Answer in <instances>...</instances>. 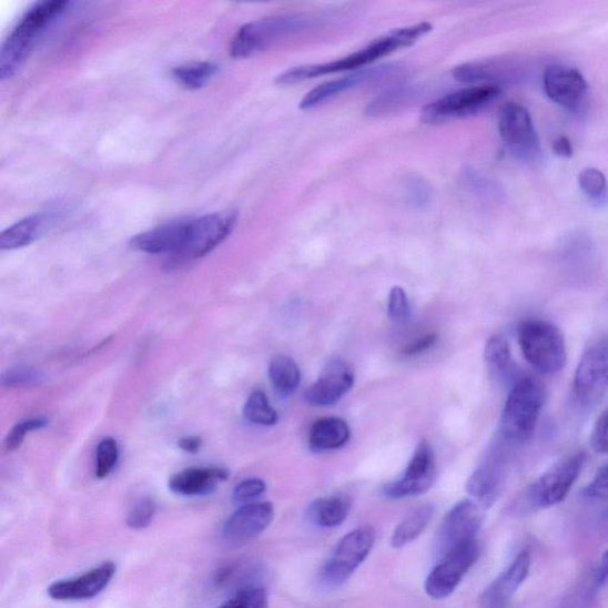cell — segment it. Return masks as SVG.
<instances>
[{
    "label": "cell",
    "instance_id": "cell-1",
    "mask_svg": "<svg viewBox=\"0 0 608 608\" xmlns=\"http://www.w3.org/2000/svg\"><path fill=\"white\" fill-rule=\"evenodd\" d=\"M432 30L433 27L429 23H418L393 30L387 32L386 36L362 48L358 52L341 60L328 63L295 67V69L280 74L276 82L278 84H294L321 75L362 69V67L368 65L384 57L391 55L402 48L413 45L420 38L426 37Z\"/></svg>",
    "mask_w": 608,
    "mask_h": 608
},
{
    "label": "cell",
    "instance_id": "cell-2",
    "mask_svg": "<svg viewBox=\"0 0 608 608\" xmlns=\"http://www.w3.org/2000/svg\"><path fill=\"white\" fill-rule=\"evenodd\" d=\"M69 6L70 2L65 0H43L33 4L21 17L0 50V80L11 79L19 72L40 33Z\"/></svg>",
    "mask_w": 608,
    "mask_h": 608
},
{
    "label": "cell",
    "instance_id": "cell-3",
    "mask_svg": "<svg viewBox=\"0 0 608 608\" xmlns=\"http://www.w3.org/2000/svg\"><path fill=\"white\" fill-rule=\"evenodd\" d=\"M545 399V387L537 379L526 377L517 381L504 405L499 436L513 446L530 440Z\"/></svg>",
    "mask_w": 608,
    "mask_h": 608
},
{
    "label": "cell",
    "instance_id": "cell-4",
    "mask_svg": "<svg viewBox=\"0 0 608 608\" xmlns=\"http://www.w3.org/2000/svg\"><path fill=\"white\" fill-rule=\"evenodd\" d=\"M518 343L526 361L537 373L553 376L561 373L567 364V346L559 328L544 318L520 321L517 327Z\"/></svg>",
    "mask_w": 608,
    "mask_h": 608
},
{
    "label": "cell",
    "instance_id": "cell-5",
    "mask_svg": "<svg viewBox=\"0 0 608 608\" xmlns=\"http://www.w3.org/2000/svg\"><path fill=\"white\" fill-rule=\"evenodd\" d=\"M586 459V453L578 452L555 464L526 489L517 500L516 509L526 514L561 504L581 475Z\"/></svg>",
    "mask_w": 608,
    "mask_h": 608
},
{
    "label": "cell",
    "instance_id": "cell-6",
    "mask_svg": "<svg viewBox=\"0 0 608 608\" xmlns=\"http://www.w3.org/2000/svg\"><path fill=\"white\" fill-rule=\"evenodd\" d=\"M315 19L310 14H278L243 26L236 31L230 54L234 59L255 55L278 40L313 27Z\"/></svg>",
    "mask_w": 608,
    "mask_h": 608
},
{
    "label": "cell",
    "instance_id": "cell-7",
    "mask_svg": "<svg viewBox=\"0 0 608 608\" xmlns=\"http://www.w3.org/2000/svg\"><path fill=\"white\" fill-rule=\"evenodd\" d=\"M376 543L373 527L363 526L349 531L335 546L323 570L321 580L331 587L342 586L365 563Z\"/></svg>",
    "mask_w": 608,
    "mask_h": 608
},
{
    "label": "cell",
    "instance_id": "cell-8",
    "mask_svg": "<svg viewBox=\"0 0 608 608\" xmlns=\"http://www.w3.org/2000/svg\"><path fill=\"white\" fill-rule=\"evenodd\" d=\"M500 139L513 156L521 163L537 164L543 160V148L530 113L516 103L505 104L498 118Z\"/></svg>",
    "mask_w": 608,
    "mask_h": 608
},
{
    "label": "cell",
    "instance_id": "cell-9",
    "mask_svg": "<svg viewBox=\"0 0 608 608\" xmlns=\"http://www.w3.org/2000/svg\"><path fill=\"white\" fill-rule=\"evenodd\" d=\"M501 94L496 84H477L434 101L420 112L425 124H442L469 116L493 104Z\"/></svg>",
    "mask_w": 608,
    "mask_h": 608
},
{
    "label": "cell",
    "instance_id": "cell-10",
    "mask_svg": "<svg viewBox=\"0 0 608 608\" xmlns=\"http://www.w3.org/2000/svg\"><path fill=\"white\" fill-rule=\"evenodd\" d=\"M479 555L478 538L468 540L444 554L443 560L432 569L426 580L425 589L428 597L443 600L452 596L466 574L477 564Z\"/></svg>",
    "mask_w": 608,
    "mask_h": 608
},
{
    "label": "cell",
    "instance_id": "cell-11",
    "mask_svg": "<svg viewBox=\"0 0 608 608\" xmlns=\"http://www.w3.org/2000/svg\"><path fill=\"white\" fill-rule=\"evenodd\" d=\"M608 391V337H600L582 354L572 381V394L582 407H592Z\"/></svg>",
    "mask_w": 608,
    "mask_h": 608
},
{
    "label": "cell",
    "instance_id": "cell-12",
    "mask_svg": "<svg viewBox=\"0 0 608 608\" xmlns=\"http://www.w3.org/2000/svg\"><path fill=\"white\" fill-rule=\"evenodd\" d=\"M515 447L506 443L499 436L498 442L489 450L486 459L473 472L467 482V493L475 498L483 509L493 506L500 496L505 478L506 468L509 464L510 448Z\"/></svg>",
    "mask_w": 608,
    "mask_h": 608
},
{
    "label": "cell",
    "instance_id": "cell-13",
    "mask_svg": "<svg viewBox=\"0 0 608 608\" xmlns=\"http://www.w3.org/2000/svg\"><path fill=\"white\" fill-rule=\"evenodd\" d=\"M236 221H239V215L233 211L191 217L188 246H185L180 259L197 260L205 257L229 239Z\"/></svg>",
    "mask_w": 608,
    "mask_h": 608
},
{
    "label": "cell",
    "instance_id": "cell-14",
    "mask_svg": "<svg viewBox=\"0 0 608 608\" xmlns=\"http://www.w3.org/2000/svg\"><path fill=\"white\" fill-rule=\"evenodd\" d=\"M544 88L555 104L574 113L585 110L588 84L582 73L574 67L549 65L544 75Z\"/></svg>",
    "mask_w": 608,
    "mask_h": 608
},
{
    "label": "cell",
    "instance_id": "cell-15",
    "mask_svg": "<svg viewBox=\"0 0 608 608\" xmlns=\"http://www.w3.org/2000/svg\"><path fill=\"white\" fill-rule=\"evenodd\" d=\"M436 479L434 452L426 442L417 447L404 475L384 488V495L393 499H403L425 495Z\"/></svg>",
    "mask_w": 608,
    "mask_h": 608
},
{
    "label": "cell",
    "instance_id": "cell-16",
    "mask_svg": "<svg viewBox=\"0 0 608 608\" xmlns=\"http://www.w3.org/2000/svg\"><path fill=\"white\" fill-rule=\"evenodd\" d=\"M274 518L275 508L272 503L245 504L225 521L223 537L230 545H245L272 526Z\"/></svg>",
    "mask_w": 608,
    "mask_h": 608
},
{
    "label": "cell",
    "instance_id": "cell-17",
    "mask_svg": "<svg viewBox=\"0 0 608 608\" xmlns=\"http://www.w3.org/2000/svg\"><path fill=\"white\" fill-rule=\"evenodd\" d=\"M483 510L478 503L469 499L454 506L443 521L438 539L443 555L468 540L477 539L484 520Z\"/></svg>",
    "mask_w": 608,
    "mask_h": 608
},
{
    "label": "cell",
    "instance_id": "cell-18",
    "mask_svg": "<svg viewBox=\"0 0 608 608\" xmlns=\"http://www.w3.org/2000/svg\"><path fill=\"white\" fill-rule=\"evenodd\" d=\"M116 565L105 563L73 579L57 581L48 587V596L58 601H82L98 597L115 576Z\"/></svg>",
    "mask_w": 608,
    "mask_h": 608
},
{
    "label": "cell",
    "instance_id": "cell-19",
    "mask_svg": "<svg viewBox=\"0 0 608 608\" xmlns=\"http://www.w3.org/2000/svg\"><path fill=\"white\" fill-rule=\"evenodd\" d=\"M189 231L190 219H180L134 235L130 246L148 255H174L180 259L188 245Z\"/></svg>",
    "mask_w": 608,
    "mask_h": 608
},
{
    "label": "cell",
    "instance_id": "cell-20",
    "mask_svg": "<svg viewBox=\"0 0 608 608\" xmlns=\"http://www.w3.org/2000/svg\"><path fill=\"white\" fill-rule=\"evenodd\" d=\"M353 384L354 374L351 366L342 359H333L304 394V399L314 407H330L340 402Z\"/></svg>",
    "mask_w": 608,
    "mask_h": 608
},
{
    "label": "cell",
    "instance_id": "cell-21",
    "mask_svg": "<svg viewBox=\"0 0 608 608\" xmlns=\"http://www.w3.org/2000/svg\"><path fill=\"white\" fill-rule=\"evenodd\" d=\"M399 70L397 64H386L378 67H371L359 71L357 73L344 77L342 79L332 80L325 83H321L320 87L312 90L304 97L300 103L302 110H311L321 104L326 103L327 100L340 95L344 92H348L354 89L362 88L363 84L373 83L384 78L391 77Z\"/></svg>",
    "mask_w": 608,
    "mask_h": 608
},
{
    "label": "cell",
    "instance_id": "cell-22",
    "mask_svg": "<svg viewBox=\"0 0 608 608\" xmlns=\"http://www.w3.org/2000/svg\"><path fill=\"white\" fill-rule=\"evenodd\" d=\"M530 567V553L520 551L511 565L484 590L480 598L482 608H504L508 605L518 588L527 580Z\"/></svg>",
    "mask_w": 608,
    "mask_h": 608
},
{
    "label": "cell",
    "instance_id": "cell-23",
    "mask_svg": "<svg viewBox=\"0 0 608 608\" xmlns=\"http://www.w3.org/2000/svg\"><path fill=\"white\" fill-rule=\"evenodd\" d=\"M230 472L217 467H194L183 469L169 480V488L184 497L207 496L226 482Z\"/></svg>",
    "mask_w": 608,
    "mask_h": 608
},
{
    "label": "cell",
    "instance_id": "cell-24",
    "mask_svg": "<svg viewBox=\"0 0 608 608\" xmlns=\"http://www.w3.org/2000/svg\"><path fill=\"white\" fill-rule=\"evenodd\" d=\"M54 221L55 215L50 212L37 213L22 219L0 234V249L3 251L17 250L32 244Z\"/></svg>",
    "mask_w": 608,
    "mask_h": 608
},
{
    "label": "cell",
    "instance_id": "cell-25",
    "mask_svg": "<svg viewBox=\"0 0 608 608\" xmlns=\"http://www.w3.org/2000/svg\"><path fill=\"white\" fill-rule=\"evenodd\" d=\"M352 509V499L344 494H336L312 501L307 517L314 526L332 529L343 525Z\"/></svg>",
    "mask_w": 608,
    "mask_h": 608
},
{
    "label": "cell",
    "instance_id": "cell-26",
    "mask_svg": "<svg viewBox=\"0 0 608 608\" xmlns=\"http://www.w3.org/2000/svg\"><path fill=\"white\" fill-rule=\"evenodd\" d=\"M508 61L494 59L467 62L456 67L453 77L463 83L498 84L496 82L511 78Z\"/></svg>",
    "mask_w": 608,
    "mask_h": 608
},
{
    "label": "cell",
    "instance_id": "cell-27",
    "mask_svg": "<svg viewBox=\"0 0 608 608\" xmlns=\"http://www.w3.org/2000/svg\"><path fill=\"white\" fill-rule=\"evenodd\" d=\"M351 437L347 422L341 417H325L315 422L310 434V445L316 452L344 447Z\"/></svg>",
    "mask_w": 608,
    "mask_h": 608
},
{
    "label": "cell",
    "instance_id": "cell-28",
    "mask_svg": "<svg viewBox=\"0 0 608 608\" xmlns=\"http://www.w3.org/2000/svg\"><path fill=\"white\" fill-rule=\"evenodd\" d=\"M434 515L432 505L419 506L411 515L405 517L394 530L391 539L394 549H402L413 544L429 525Z\"/></svg>",
    "mask_w": 608,
    "mask_h": 608
},
{
    "label": "cell",
    "instance_id": "cell-29",
    "mask_svg": "<svg viewBox=\"0 0 608 608\" xmlns=\"http://www.w3.org/2000/svg\"><path fill=\"white\" fill-rule=\"evenodd\" d=\"M268 377L283 398L293 396L301 384V369L291 357L276 356L268 365Z\"/></svg>",
    "mask_w": 608,
    "mask_h": 608
},
{
    "label": "cell",
    "instance_id": "cell-30",
    "mask_svg": "<svg viewBox=\"0 0 608 608\" xmlns=\"http://www.w3.org/2000/svg\"><path fill=\"white\" fill-rule=\"evenodd\" d=\"M486 365L492 373L501 381L510 379L515 375V364L509 343L501 335L489 337L484 351Z\"/></svg>",
    "mask_w": 608,
    "mask_h": 608
},
{
    "label": "cell",
    "instance_id": "cell-31",
    "mask_svg": "<svg viewBox=\"0 0 608 608\" xmlns=\"http://www.w3.org/2000/svg\"><path fill=\"white\" fill-rule=\"evenodd\" d=\"M217 70L212 62H191L175 67L172 77L181 88L195 91L205 88Z\"/></svg>",
    "mask_w": 608,
    "mask_h": 608
},
{
    "label": "cell",
    "instance_id": "cell-32",
    "mask_svg": "<svg viewBox=\"0 0 608 608\" xmlns=\"http://www.w3.org/2000/svg\"><path fill=\"white\" fill-rule=\"evenodd\" d=\"M244 416L253 425L272 427L278 422V414L270 404L267 396L263 392H253L245 405Z\"/></svg>",
    "mask_w": 608,
    "mask_h": 608
},
{
    "label": "cell",
    "instance_id": "cell-33",
    "mask_svg": "<svg viewBox=\"0 0 608 608\" xmlns=\"http://www.w3.org/2000/svg\"><path fill=\"white\" fill-rule=\"evenodd\" d=\"M579 185L590 204L604 207L608 202V184L597 168H586L579 175Z\"/></svg>",
    "mask_w": 608,
    "mask_h": 608
},
{
    "label": "cell",
    "instance_id": "cell-34",
    "mask_svg": "<svg viewBox=\"0 0 608 608\" xmlns=\"http://www.w3.org/2000/svg\"><path fill=\"white\" fill-rule=\"evenodd\" d=\"M417 97V91L411 87L392 90L375 99L373 103L369 104L367 113L369 115L391 113L405 105H409Z\"/></svg>",
    "mask_w": 608,
    "mask_h": 608
},
{
    "label": "cell",
    "instance_id": "cell-35",
    "mask_svg": "<svg viewBox=\"0 0 608 608\" xmlns=\"http://www.w3.org/2000/svg\"><path fill=\"white\" fill-rule=\"evenodd\" d=\"M217 608H270L266 589L260 586H246Z\"/></svg>",
    "mask_w": 608,
    "mask_h": 608
},
{
    "label": "cell",
    "instance_id": "cell-36",
    "mask_svg": "<svg viewBox=\"0 0 608 608\" xmlns=\"http://www.w3.org/2000/svg\"><path fill=\"white\" fill-rule=\"evenodd\" d=\"M120 459V448L114 438L108 437L97 447L95 476L99 479H105Z\"/></svg>",
    "mask_w": 608,
    "mask_h": 608
},
{
    "label": "cell",
    "instance_id": "cell-37",
    "mask_svg": "<svg viewBox=\"0 0 608 608\" xmlns=\"http://www.w3.org/2000/svg\"><path fill=\"white\" fill-rule=\"evenodd\" d=\"M156 514V503L150 497L140 499L132 506L126 523L131 529L142 530L151 525Z\"/></svg>",
    "mask_w": 608,
    "mask_h": 608
},
{
    "label": "cell",
    "instance_id": "cell-38",
    "mask_svg": "<svg viewBox=\"0 0 608 608\" xmlns=\"http://www.w3.org/2000/svg\"><path fill=\"white\" fill-rule=\"evenodd\" d=\"M387 312L396 324H405L411 320V302L407 293L401 286H394L388 295Z\"/></svg>",
    "mask_w": 608,
    "mask_h": 608
},
{
    "label": "cell",
    "instance_id": "cell-39",
    "mask_svg": "<svg viewBox=\"0 0 608 608\" xmlns=\"http://www.w3.org/2000/svg\"><path fill=\"white\" fill-rule=\"evenodd\" d=\"M48 426L43 417H33L19 422L8 434L6 446L8 450L20 448L30 432L39 430Z\"/></svg>",
    "mask_w": 608,
    "mask_h": 608
},
{
    "label": "cell",
    "instance_id": "cell-40",
    "mask_svg": "<svg viewBox=\"0 0 608 608\" xmlns=\"http://www.w3.org/2000/svg\"><path fill=\"white\" fill-rule=\"evenodd\" d=\"M266 492V484L259 478L245 479L234 487L233 501L235 504H251Z\"/></svg>",
    "mask_w": 608,
    "mask_h": 608
},
{
    "label": "cell",
    "instance_id": "cell-41",
    "mask_svg": "<svg viewBox=\"0 0 608 608\" xmlns=\"http://www.w3.org/2000/svg\"><path fill=\"white\" fill-rule=\"evenodd\" d=\"M42 374L39 369L32 367H14L7 371L2 376L4 386H26L38 384L42 381Z\"/></svg>",
    "mask_w": 608,
    "mask_h": 608
},
{
    "label": "cell",
    "instance_id": "cell-42",
    "mask_svg": "<svg viewBox=\"0 0 608 608\" xmlns=\"http://www.w3.org/2000/svg\"><path fill=\"white\" fill-rule=\"evenodd\" d=\"M584 496L590 500H608V465L600 468L594 480L584 488Z\"/></svg>",
    "mask_w": 608,
    "mask_h": 608
},
{
    "label": "cell",
    "instance_id": "cell-43",
    "mask_svg": "<svg viewBox=\"0 0 608 608\" xmlns=\"http://www.w3.org/2000/svg\"><path fill=\"white\" fill-rule=\"evenodd\" d=\"M590 447L598 454H608V411L604 412L596 422L590 435Z\"/></svg>",
    "mask_w": 608,
    "mask_h": 608
},
{
    "label": "cell",
    "instance_id": "cell-44",
    "mask_svg": "<svg viewBox=\"0 0 608 608\" xmlns=\"http://www.w3.org/2000/svg\"><path fill=\"white\" fill-rule=\"evenodd\" d=\"M408 192L411 199L418 206H425L426 202L430 199V189L426 182L422 180H413L409 184Z\"/></svg>",
    "mask_w": 608,
    "mask_h": 608
},
{
    "label": "cell",
    "instance_id": "cell-45",
    "mask_svg": "<svg viewBox=\"0 0 608 608\" xmlns=\"http://www.w3.org/2000/svg\"><path fill=\"white\" fill-rule=\"evenodd\" d=\"M436 342L437 335L428 334L419 337L417 342L405 348L403 353L405 354V356L414 357L417 356V354H420L422 352L432 348Z\"/></svg>",
    "mask_w": 608,
    "mask_h": 608
},
{
    "label": "cell",
    "instance_id": "cell-46",
    "mask_svg": "<svg viewBox=\"0 0 608 608\" xmlns=\"http://www.w3.org/2000/svg\"><path fill=\"white\" fill-rule=\"evenodd\" d=\"M553 150L557 156L570 158L574 152L571 142L565 138H557L553 143Z\"/></svg>",
    "mask_w": 608,
    "mask_h": 608
},
{
    "label": "cell",
    "instance_id": "cell-47",
    "mask_svg": "<svg viewBox=\"0 0 608 608\" xmlns=\"http://www.w3.org/2000/svg\"><path fill=\"white\" fill-rule=\"evenodd\" d=\"M202 446V440L199 436L189 435L181 438L179 442V447L188 453L195 454L200 450Z\"/></svg>",
    "mask_w": 608,
    "mask_h": 608
},
{
    "label": "cell",
    "instance_id": "cell-48",
    "mask_svg": "<svg viewBox=\"0 0 608 608\" xmlns=\"http://www.w3.org/2000/svg\"><path fill=\"white\" fill-rule=\"evenodd\" d=\"M608 582V549L602 555L600 566L597 571L596 584L601 587Z\"/></svg>",
    "mask_w": 608,
    "mask_h": 608
},
{
    "label": "cell",
    "instance_id": "cell-49",
    "mask_svg": "<svg viewBox=\"0 0 608 608\" xmlns=\"http://www.w3.org/2000/svg\"><path fill=\"white\" fill-rule=\"evenodd\" d=\"M605 521H606L607 525H608V509H607V511L605 513Z\"/></svg>",
    "mask_w": 608,
    "mask_h": 608
}]
</instances>
